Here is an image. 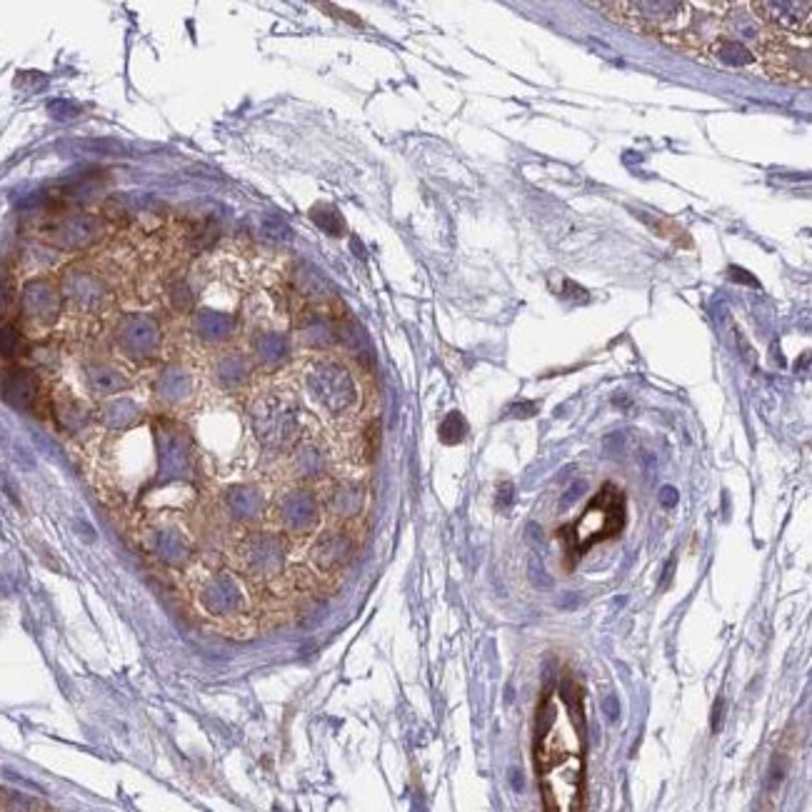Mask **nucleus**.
<instances>
[{"instance_id": "nucleus-3", "label": "nucleus", "mask_w": 812, "mask_h": 812, "mask_svg": "<svg viewBox=\"0 0 812 812\" xmlns=\"http://www.w3.org/2000/svg\"><path fill=\"white\" fill-rule=\"evenodd\" d=\"M620 528H623V495L608 485L603 493L595 495L588 510L570 528V543H573L575 553L580 555L598 540L618 535Z\"/></svg>"}, {"instance_id": "nucleus-12", "label": "nucleus", "mask_w": 812, "mask_h": 812, "mask_svg": "<svg viewBox=\"0 0 812 812\" xmlns=\"http://www.w3.org/2000/svg\"><path fill=\"white\" fill-rule=\"evenodd\" d=\"M675 503V490L668 488L665 490V505H673Z\"/></svg>"}, {"instance_id": "nucleus-4", "label": "nucleus", "mask_w": 812, "mask_h": 812, "mask_svg": "<svg viewBox=\"0 0 812 812\" xmlns=\"http://www.w3.org/2000/svg\"><path fill=\"white\" fill-rule=\"evenodd\" d=\"M758 65L768 78L780 80V83L803 85V88L810 85V48L808 45L800 48L793 43V38L775 35L760 55Z\"/></svg>"}, {"instance_id": "nucleus-5", "label": "nucleus", "mask_w": 812, "mask_h": 812, "mask_svg": "<svg viewBox=\"0 0 812 812\" xmlns=\"http://www.w3.org/2000/svg\"><path fill=\"white\" fill-rule=\"evenodd\" d=\"M750 10H753L755 18L770 28L773 33L785 35V38L793 40H810V20H812V5L810 3H800V0H780V3H773V0H763V3H750Z\"/></svg>"}, {"instance_id": "nucleus-6", "label": "nucleus", "mask_w": 812, "mask_h": 812, "mask_svg": "<svg viewBox=\"0 0 812 812\" xmlns=\"http://www.w3.org/2000/svg\"><path fill=\"white\" fill-rule=\"evenodd\" d=\"M98 230V220L90 218V215H70V218L53 225L50 233H53L55 243L63 245V248H83L98 235Z\"/></svg>"}, {"instance_id": "nucleus-1", "label": "nucleus", "mask_w": 812, "mask_h": 812, "mask_svg": "<svg viewBox=\"0 0 812 812\" xmlns=\"http://www.w3.org/2000/svg\"><path fill=\"white\" fill-rule=\"evenodd\" d=\"M538 780L548 812L583 808V738L568 705L550 695L538 713Z\"/></svg>"}, {"instance_id": "nucleus-9", "label": "nucleus", "mask_w": 812, "mask_h": 812, "mask_svg": "<svg viewBox=\"0 0 812 812\" xmlns=\"http://www.w3.org/2000/svg\"><path fill=\"white\" fill-rule=\"evenodd\" d=\"M0 353L8 355V358H18V355L25 353L23 335L15 328H10V325L0 328Z\"/></svg>"}, {"instance_id": "nucleus-2", "label": "nucleus", "mask_w": 812, "mask_h": 812, "mask_svg": "<svg viewBox=\"0 0 812 812\" xmlns=\"http://www.w3.org/2000/svg\"><path fill=\"white\" fill-rule=\"evenodd\" d=\"M610 18L643 35H658L673 43L693 23V3H668V0H640V3H598Z\"/></svg>"}, {"instance_id": "nucleus-11", "label": "nucleus", "mask_w": 812, "mask_h": 812, "mask_svg": "<svg viewBox=\"0 0 812 812\" xmlns=\"http://www.w3.org/2000/svg\"><path fill=\"white\" fill-rule=\"evenodd\" d=\"M10 308V293H8V285L0 283V315H5V310Z\"/></svg>"}, {"instance_id": "nucleus-10", "label": "nucleus", "mask_w": 812, "mask_h": 812, "mask_svg": "<svg viewBox=\"0 0 812 812\" xmlns=\"http://www.w3.org/2000/svg\"><path fill=\"white\" fill-rule=\"evenodd\" d=\"M90 383H93L100 393H113V390H118L120 385H123V380H118V375H113L110 370H95V373L90 375Z\"/></svg>"}, {"instance_id": "nucleus-7", "label": "nucleus", "mask_w": 812, "mask_h": 812, "mask_svg": "<svg viewBox=\"0 0 812 812\" xmlns=\"http://www.w3.org/2000/svg\"><path fill=\"white\" fill-rule=\"evenodd\" d=\"M40 385L30 370H10L3 380V398L15 408H33L38 403Z\"/></svg>"}, {"instance_id": "nucleus-8", "label": "nucleus", "mask_w": 812, "mask_h": 812, "mask_svg": "<svg viewBox=\"0 0 812 812\" xmlns=\"http://www.w3.org/2000/svg\"><path fill=\"white\" fill-rule=\"evenodd\" d=\"M25 308H28V315H33V318L53 320L55 313H58V298L45 285L33 283L28 288V293H25Z\"/></svg>"}]
</instances>
